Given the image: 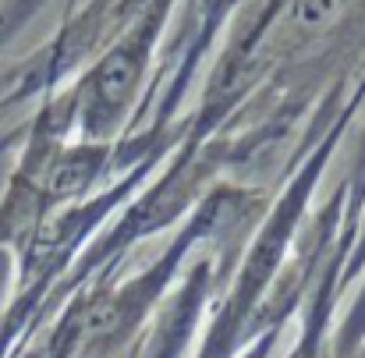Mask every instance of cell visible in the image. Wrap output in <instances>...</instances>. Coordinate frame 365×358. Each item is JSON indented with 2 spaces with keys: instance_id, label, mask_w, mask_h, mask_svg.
<instances>
[{
  "instance_id": "obj_1",
  "label": "cell",
  "mask_w": 365,
  "mask_h": 358,
  "mask_svg": "<svg viewBox=\"0 0 365 358\" xmlns=\"http://www.w3.org/2000/svg\"><path fill=\"white\" fill-rule=\"evenodd\" d=\"M156 21H160V14H153L135 32H128L121 43L110 46L107 57H100V64L86 75V82L78 89V114H82V128L93 138L110 135L128 114V107L135 100V89L142 82L145 61H149Z\"/></svg>"
},
{
  "instance_id": "obj_2",
  "label": "cell",
  "mask_w": 365,
  "mask_h": 358,
  "mask_svg": "<svg viewBox=\"0 0 365 358\" xmlns=\"http://www.w3.org/2000/svg\"><path fill=\"white\" fill-rule=\"evenodd\" d=\"M100 163H103V149L100 145H82V149H68L61 153L53 163H46V195H78L89 188V181L100 174Z\"/></svg>"
},
{
  "instance_id": "obj_3",
  "label": "cell",
  "mask_w": 365,
  "mask_h": 358,
  "mask_svg": "<svg viewBox=\"0 0 365 358\" xmlns=\"http://www.w3.org/2000/svg\"><path fill=\"white\" fill-rule=\"evenodd\" d=\"M348 0H291L287 7V21L302 32H327L341 11H344Z\"/></svg>"
},
{
  "instance_id": "obj_4",
  "label": "cell",
  "mask_w": 365,
  "mask_h": 358,
  "mask_svg": "<svg viewBox=\"0 0 365 358\" xmlns=\"http://www.w3.org/2000/svg\"><path fill=\"white\" fill-rule=\"evenodd\" d=\"M50 358H71V334H68V323H61L53 344H50Z\"/></svg>"
},
{
  "instance_id": "obj_5",
  "label": "cell",
  "mask_w": 365,
  "mask_h": 358,
  "mask_svg": "<svg viewBox=\"0 0 365 358\" xmlns=\"http://www.w3.org/2000/svg\"><path fill=\"white\" fill-rule=\"evenodd\" d=\"M4 295H7V255L0 252V305H4Z\"/></svg>"
}]
</instances>
